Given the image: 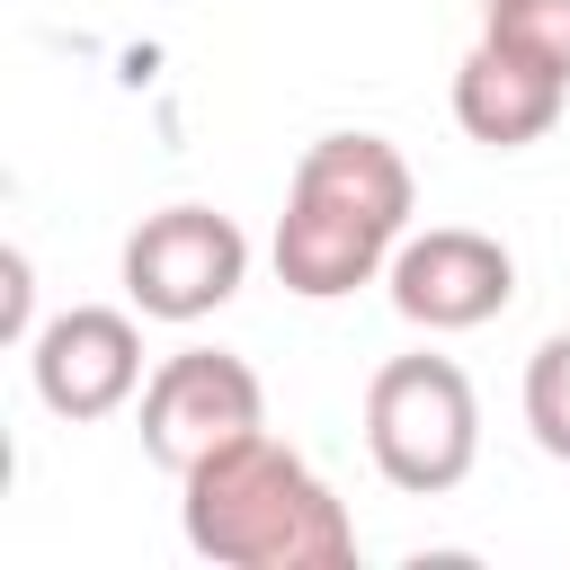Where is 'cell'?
Instances as JSON below:
<instances>
[{"label":"cell","instance_id":"6da1fadb","mask_svg":"<svg viewBox=\"0 0 570 570\" xmlns=\"http://www.w3.org/2000/svg\"><path fill=\"white\" fill-rule=\"evenodd\" d=\"M178 534L196 561H223V570H338V561H356V525H347L338 490L267 428H249L178 472Z\"/></svg>","mask_w":570,"mask_h":570},{"label":"cell","instance_id":"7a4b0ae2","mask_svg":"<svg viewBox=\"0 0 570 570\" xmlns=\"http://www.w3.org/2000/svg\"><path fill=\"white\" fill-rule=\"evenodd\" d=\"M365 454L392 490L410 499H445L472 481L481 463V392L454 356L419 347V356H383L365 383Z\"/></svg>","mask_w":570,"mask_h":570},{"label":"cell","instance_id":"3957f363","mask_svg":"<svg viewBox=\"0 0 570 570\" xmlns=\"http://www.w3.org/2000/svg\"><path fill=\"white\" fill-rule=\"evenodd\" d=\"M116 276H125V303L142 321H178L187 330V321H205V312H223L240 294L249 232L232 214H214V205H160V214H142L125 232Z\"/></svg>","mask_w":570,"mask_h":570},{"label":"cell","instance_id":"277c9868","mask_svg":"<svg viewBox=\"0 0 570 570\" xmlns=\"http://www.w3.org/2000/svg\"><path fill=\"white\" fill-rule=\"evenodd\" d=\"M134 419H142V454L178 481V472L205 463L214 445L267 428V383H258V365L232 356V347H178V356L151 365Z\"/></svg>","mask_w":570,"mask_h":570},{"label":"cell","instance_id":"5b68a950","mask_svg":"<svg viewBox=\"0 0 570 570\" xmlns=\"http://www.w3.org/2000/svg\"><path fill=\"white\" fill-rule=\"evenodd\" d=\"M383 285L410 330L454 338V330H481L517 303V258H508V240H490L472 223H428V232H401Z\"/></svg>","mask_w":570,"mask_h":570},{"label":"cell","instance_id":"8992f818","mask_svg":"<svg viewBox=\"0 0 570 570\" xmlns=\"http://www.w3.org/2000/svg\"><path fill=\"white\" fill-rule=\"evenodd\" d=\"M27 383H36V401L53 410V419H71V428H89V419H116L125 401H142V330H134V312H116V303H71V312H53L36 338H27Z\"/></svg>","mask_w":570,"mask_h":570},{"label":"cell","instance_id":"52a82bcc","mask_svg":"<svg viewBox=\"0 0 570 570\" xmlns=\"http://www.w3.org/2000/svg\"><path fill=\"white\" fill-rule=\"evenodd\" d=\"M561 107H570V80L543 71V62H525V53H508V45H490V36L454 62V125L472 142H490V151L543 142L561 125Z\"/></svg>","mask_w":570,"mask_h":570},{"label":"cell","instance_id":"ba28073f","mask_svg":"<svg viewBox=\"0 0 570 570\" xmlns=\"http://www.w3.org/2000/svg\"><path fill=\"white\" fill-rule=\"evenodd\" d=\"M481 36L570 80V0H481Z\"/></svg>","mask_w":570,"mask_h":570},{"label":"cell","instance_id":"9c48e42d","mask_svg":"<svg viewBox=\"0 0 570 570\" xmlns=\"http://www.w3.org/2000/svg\"><path fill=\"white\" fill-rule=\"evenodd\" d=\"M525 428L552 463H570V330H552L525 356Z\"/></svg>","mask_w":570,"mask_h":570},{"label":"cell","instance_id":"30bf717a","mask_svg":"<svg viewBox=\"0 0 570 570\" xmlns=\"http://www.w3.org/2000/svg\"><path fill=\"white\" fill-rule=\"evenodd\" d=\"M0 285H9V303H0V330L27 347V338L45 330V321H36V267H27V249H9V258H0Z\"/></svg>","mask_w":570,"mask_h":570}]
</instances>
